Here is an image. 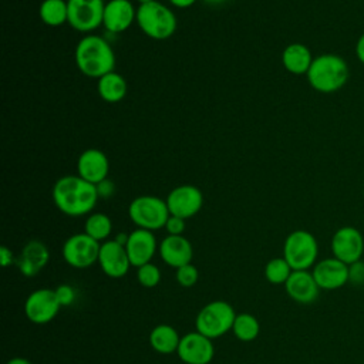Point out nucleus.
Returning a JSON list of instances; mask_svg holds the SVG:
<instances>
[{"instance_id": "34", "label": "nucleus", "mask_w": 364, "mask_h": 364, "mask_svg": "<svg viewBox=\"0 0 364 364\" xmlns=\"http://www.w3.org/2000/svg\"><path fill=\"white\" fill-rule=\"evenodd\" d=\"M97 191H98V196L102 199H108L109 196L114 195L115 192V185L107 178L102 182L97 183Z\"/></svg>"}, {"instance_id": "20", "label": "nucleus", "mask_w": 364, "mask_h": 364, "mask_svg": "<svg viewBox=\"0 0 364 364\" xmlns=\"http://www.w3.org/2000/svg\"><path fill=\"white\" fill-rule=\"evenodd\" d=\"M159 256L165 264L178 269L192 263L193 247L183 235H168L159 243Z\"/></svg>"}, {"instance_id": "23", "label": "nucleus", "mask_w": 364, "mask_h": 364, "mask_svg": "<svg viewBox=\"0 0 364 364\" xmlns=\"http://www.w3.org/2000/svg\"><path fill=\"white\" fill-rule=\"evenodd\" d=\"M127 90H128V85L125 78L115 71L105 74L97 82L98 95L101 97V100L109 104L122 101L127 95Z\"/></svg>"}, {"instance_id": "25", "label": "nucleus", "mask_w": 364, "mask_h": 364, "mask_svg": "<svg viewBox=\"0 0 364 364\" xmlns=\"http://www.w3.org/2000/svg\"><path fill=\"white\" fill-rule=\"evenodd\" d=\"M41 21L50 27H58L68 20L67 0H43L38 9Z\"/></svg>"}, {"instance_id": "28", "label": "nucleus", "mask_w": 364, "mask_h": 364, "mask_svg": "<svg viewBox=\"0 0 364 364\" xmlns=\"http://www.w3.org/2000/svg\"><path fill=\"white\" fill-rule=\"evenodd\" d=\"M293 269L284 257L270 259L264 266V277L272 284H284L290 277Z\"/></svg>"}, {"instance_id": "17", "label": "nucleus", "mask_w": 364, "mask_h": 364, "mask_svg": "<svg viewBox=\"0 0 364 364\" xmlns=\"http://www.w3.org/2000/svg\"><path fill=\"white\" fill-rule=\"evenodd\" d=\"M48 260V247L41 240L31 239L23 246L20 255L16 259V266L23 276L34 277L47 266Z\"/></svg>"}, {"instance_id": "36", "label": "nucleus", "mask_w": 364, "mask_h": 364, "mask_svg": "<svg viewBox=\"0 0 364 364\" xmlns=\"http://www.w3.org/2000/svg\"><path fill=\"white\" fill-rule=\"evenodd\" d=\"M354 51H355V57L358 58V61L364 65V33L357 38Z\"/></svg>"}, {"instance_id": "15", "label": "nucleus", "mask_w": 364, "mask_h": 364, "mask_svg": "<svg viewBox=\"0 0 364 364\" xmlns=\"http://www.w3.org/2000/svg\"><path fill=\"white\" fill-rule=\"evenodd\" d=\"M311 273L320 290H337L348 283V264L336 257L318 260Z\"/></svg>"}, {"instance_id": "39", "label": "nucleus", "mask_w": 364, "mask_h": 364, "mask_svg": "<svg viewBox=\"0 0 364 364\" xmlns=\"http://www.w3.org/2000/svg\"><path fill=\"white\" fill-rule=\"evenodd\" d=\"M6 364H33V363L28 361L27 358H23V357H14V358L9 360Z\"/></svg>"}, {"instance_id": "30", "label": "nucleus", "mask_w": 364, "mask_h": 364, "mask_svg": "<svg viewBox=\"0 0 364 364\" xmlns=\"http://www.w3.org/2000/svg\"><path fill=\"white\" fill-rule=\"evenodd\" d=\"M175 279H176V283L179 286L192 287V286L196 284V282L199 279V272L192 263H188V264L181 266V267L176 269Z\"/></svg>"}, {"instance_id": "8", "label": "nucleus", "mask_w": 364, "mask_h": 364, "mask_svg": "<svg viewBox=\"0 0 364 364\" xmlns=\"http://www.w3.org/2000/svg\"><path fill=\"white\" fill-rule=\"evenodd\" d=\"M101 243L88 236L85 232L71 235L63 245L61 253L67 264L74 269H87L98 263Z\"/></svg>"}, {"instance_id": "18", "label": "nucleus", "mask_w": 364, "mask_h": 364, "mask_svg": "<svg viewBox=\"0 0 364 364\" xmlns=\"http://www.w3.org/2000/svg\"><path fill=\"white\" fill-rule=\"evenodd\" d=\"M77 175L85 181L97 185L108 178L109 161L107 155L97 148H88L82 151L77 161Z\"/></svg>"}, {"instance_id": "22", "label": "nucleus", "mask_w": 364, "mask_h": 364, "mask_svg": "<svg viewBox=\"0 0 364 364\" xmlns=\"http://www.w3.org/2000/svg\"><path fill=\"white\" fill-rule=\"evenodd\" d=\"M313 60L310 48L303 43H291L282 53L283 67L294 75L307 74Z\"/></svg>"}, {"instance_id": "12", "label": "nucleus", "mask_w": 364, "mask_h": 364, "mask_svg": "<svg viewBox=\"0 0 364 364\" xmlns=\"http://www.w3.org/2000/svg\"><path fill=\"white\" fill-rule=\"evenodd\" d=\"M165 200L171 215L186 220L202 209L203 193L195 185H179L168 193Z\"/></svg>"}, {"instance_id": "7", "label": "nucleus", "mask_w": 364, "mask_h": 364, "mask_svg": "<svg viewBox=\"0 0 364 364\" xmlns=\"http://www.w3.org/2000/svg\"><path fill=\"white\" fill-rule=\"evenodd\" d=\"M235 317L236 313L228 301L215 300L199 310L195 318V328L208 338L215 340L232 331Z\"/></svg>"}, {"instance_id": "29", "label": "nucleus", "mask_w": 364, "mask_h": 364, "mask_svg": "<svg viewBox=\"0 0 364 364\" xmlns=\"http://www.w3.org/2000/svg\"><path fill=\"white\" fill-rule=\"evenodd\" d=\"M136 279L141 286L144 287H155L161 282V270L154 263H145L139 267H136Z\"/></svg>"}, {"instance_id": "6", "label": "nucleus", "mask_w": 364, "mask_h": 364, "mask_svg": "<svg viewBox=\"0 0 364 364\" xmlns=\"http://www.w3.org/2000/svg\"><path fill=\"white\" fill-rule=\"evenodd\" d=\"M317 256L318 243L309 230H293L284 239L283 257L293 270H309L317 263Z\"/></svg>"}, {"instance_id": "2", "label": "nucleus", "mask_w": 364, "mask_h": 364, "mask_svg": "<svg viewBox=\"0 0 364 364\" xmlns=\"http://www.w3.org/2000/svg\"><path fill=\"white\" fill-rule=\"evenodd\" d=\"M77 68L90 78L100 80L105 74L114 71L115 54L109 43L97 34L84 36L74 53Z\"/></svg>"}, {"instance_id": "14", "label": "nucleus", "mask_w": 364, "mask_h": 364, "mask_svg": "<svg viewBox=\"0 0 364 364\" xmlns=\"http://www.w3.org/2000/svg\"><path fill=\"white\" fill-rule=\"evenodd\" d=\"M98 264L101 270L108 277H112V279L124 277L131 267V262H129L125 246L119 245L114 239H108L101 243Z\"/></svg>"}, {"instance_id": "9", "label": "nucleus", "mask_w": 364, "mask_h": 364, "mask_svg": "<svg viewBox=\"0 0 364 364\" xmlns=\"http://www.w3.org/2000/svg\"><path fill=\"white\" fill-rule=\"evenodd\" d=\"M67 23L80 33H91L102 24L104 0H67Z\"/></svg>"}, {"instance_id": "24", "label": "nucleus", "mask_w": 364, "mask_h": 364, "mask_svg": "<svg viewBox=\"0 0 364 364\" xmlns=\"http://www.w3.org/2000/svg\"><path fill=\"white\" fill-rule=\"evenodd\" d=\"M149 344L159 354L176 353L181 337L178 331L169 324H158L149 333Z\"/></svg>"}, {"instance_id": "26", "label": "nucleus", "mask_w": 364, "mask_h": 364, "mask_svg": "<svg viewBox=\"0 0 364 364\" xmlns=\"http://www.w3.org/2000/svg\"><path fill=\"white\" fill-rule=\"evenodd\" d=\"M84 232L92 239H95L97 242L102 243L108 240V237L112 233V222L109 216L105 213H101V212L90 213L84 223Z\"/></svg>"}, {"instance_id": "41", "label": "nucleus", "mask_w": 364, "mask_h": 364, "mask_svg": "<svg viewBox=\"0 0 364 364\" xmlns=\"http://www.w3.org/2000/svg\"><path fill=\"white\" fill-rule=\"evenodd\" d=\"M139 4H146V3H151V1H155V0H136Z\"/></svg>"}, {"instance_id": "13", "label": "nucleus", "mask_w": 364, "mask_h": 364, "mask_svg": "<svg viewBox=\"0 0 364 364\" xmlns=\"http://www.w3.org/2000/svg\"><path fill=\"white\" fill-rule=\"evenodd\" d=\"M176 354L185 364H209L215 355V346L210 338L195 330L181 337Z\"/></svg>"}, {"instance_id": "33", "label": "nucleus", "mask_w": 364, "mask_h": 364, "mask_svg": "<svg viewBox=\"0 0 364 364\" xmlns=\"http://www.w3.org/2000/svg\"><path fill=\"white\" fill-rule=\"evenodd\" d=\"M164 229L168 232V235H182L185 230V219L171 215Z\"/></svg>"}, {"instance_id": "27", "label": "nucleus", "mask_w": 364, "mask_h": 364, "mask_svg": "<svg viewBox=\"0 0 364 364\" xmlns=\"http://www.w3.org/2000/svg\"><path fill=\"white\" fill-rule=\"evenodd\" d=\"M232 333L240 341H253L260 333V324L253 314L239 313L235 317Z\"/></svg>"}, {"instance_id": "38", "label": "nucleus", "mask_w": 364, "mask_h": 364, "mask_svg": "<svg viewBox=\"0 0 364 364\" xmlns=\"http://www.w3.org/2000/svg\"><path fill=\"white\" fill-rule=\"evenodd\" d=\"M128 236H129V233H124V232H121V233H118V235L114 237V240H117L119 245L125 246V245H127V242H128Z\"/></svg>"}, {"instance_id": "16", "label": "nucleus", "mask_w": 364, "mask_h": 364, "mask_svg": "<svg viewBox=\"0 0 364 364\" xmlns=\"http://www.w3.org/2000/svg\"><path fill=\"white\" fill-rule=\"evenodd\" d=\"M125 249H127L131 266L139 267L152 260L158 249L156 237L154 232L136 228L129 233Z\"/></svg>"}, {"instance_id": "5", "label": "nucleus", "mask_w": 364, "mask_h": 364, "mask_svg": "<svg viewBox=\"0 0 364 364\" xmlns=\"http://www.w3.org/2000/svg\"><path fill=\"white\" fill-rule=\"evenodd\" d=\"M128 216L136 228L155 232L165 228L171 213L165 199L154 195H141L131 200Z\"/></svg>"}, {"instance_id": "3", "label": "nucleus", "mask_w": 364, "mask_h": 364, "mask_svg": "<svg viewBox=\"0 0 364 364\" xmlns=\"http://www.w3.org/2000/svg\"><path fill=\"white\" fill-rule=\"evenodd\" d=\"M306 77L313 90L321 94H331L347 84L350 68L341 55L324 53L314 57Z\"/></svg>"}, {"instance_id": "19", "label": "nucleus", "mask_w": 364, "mask_h": 364, "mask_svg": "<svg viewBox=\"0 0 364 364\" xmlns=\"http://www.w3.org/2000/svg\"><path fill=\"white\" fill-rule=\"evenodd\" d=\"M136 20V9L129 0H109L104 7L102 26L107 31L118 34L131 27Z\"/></svg>"}, {"instance_id": "21", "label": "nucleus", "mask_w": 364, "mask_h": 364, "mask_svg": "<svg viewBox=\"0 0 364 364\" xmlns=\"http://www.w3.org/2000/svg\"><path fill=\"white\" fill-rule=\"evenodd\" d=\"M284 289L287 296L300 304L316 301L320 293V287L309 270H293L284 283Z\"/></svg>"}, {"instance_id": "32", "label": "nucleus", "mask_w": 364, "mask_h": 364, "mask_svg": "<svg viewBox=\"0 0 364 364\" xmlns=\"http://www.w3.org/2000/svg\"><path fill=\"white\" fill-rule=\"evenodd\" d=\"M348 282L354 284H364V262L358 260L348 266Z\"/></svg>"}, {"instance_id": "35", "label": "nucleus", "mask_w": 364, "mask_h": 364, "mask_svg": "<svg viewBox=\"0 0 364 364\" xmlns=\"http://www.w3.org/2000/svg\"><path fill=\"white\" fill-rule=\"evenodd\" d=\"M16 259L13 252L7 246H0V262L3 267H9L11 264H16Z\"/></svg>"}, {"instance_id": "31", "label": "nucleus", "mask_w": 364, "mask_h": 364, "mask_svg": "<svg viewBox=\"0 0 364 364\" xmlns=\"http://www.w3.org/2000/svg\"><path fill=\"white\" fill-rule=\"evenodd\" d=\"M55 291V296H57V300L58 303L61 304V307L64 306H71L77 297V293H75V289L70 284H60L54 289Z\"/></svg>"}, {"instance_id": "40", "label": "nucleus", "mask_w": 364, "mask_h": 364, "mask_svg": "<svg viewBox=\"0 0 364 364\" xmlns=\"http://www.w3.org/2000/svg\"><path fill=\"white\" fill-rule=\"evenodd\" d=\"M205 3H208V4H213V6H216V4H222V3H225V1H228V0H203Z\"/></svg>"}, {"instance_id": "1", "label": "nucleus", "mask_w": 364, "mask_h": 364, "mask_svg": "<svg viewBox=\"0 0 364 364\" xmlns=\"http://www.w3.org/2000/svg\"><path fill=\"white\" fill-rule=\"evenodd\" d=\"M51 196L57 209L73 218L91 213L100 199L97 185L80 175H64L57 179Z\"/></svg>"}, {"instance_id": "10", "label": "nucleus", "mask_w": 364, "mask_h": 364, "mask_svg": "<svg viewBox=\"0 0 364 364\" xmlns=\"http://www.w3.org/2000/svg\"><path fill=\"white\" fill-rule=\"evenodd\" d=\"M333 257L346 264H353L361 260L364 253V237L354 226H341L337 229L330 242Z\"/></svg>"}, {"instance_id": "4", "label": "nucleus", "mask_w": 364, "mask_h": 364, "mask_svg": "<svg viewBox=\"0 0 364 364\" xmlns=\"http://www.w3.org/2000/svg\"><path fill=\"white\" fill-rule=\"evenodd\" d=\"M136 23L141 31L154 40L169 38L178 26L173 11L156 0L138 6Z\"/></svg>"}, {"instance_id": "37", "label": "nucleus", "mask_w": 364, "mask_h": 364, "mask_svg": "<svg viewBox=\"0 0 364 364\" xmlns=\"http://www.w3.org/2000/svg\"><path fill=\"white\" fill-rule=\"evenodd\" d=\"M198 0H169V3L178 9H188L193 6Z\"/></svg>"}, {"instance_id": "11", "label": "nucleus", "mask_w": 364, "mask_h": 364, "mask_svg": "<svg viewBox=\"0 0 364 364\" xmlns=\"http://www.w3.org/2000/svg\"><path fill=\"white\" fill-rule=\"evenodd\" d=\"M61 304L54 289H37L24 301L26 317L34 324H47L58 314Z\"/></svg>"}]
</instances>
